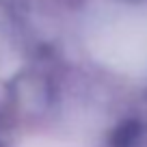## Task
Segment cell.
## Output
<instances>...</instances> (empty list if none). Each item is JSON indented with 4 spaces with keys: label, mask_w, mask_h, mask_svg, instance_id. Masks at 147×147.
<instances>
[{
    "label": "cell",
    "mask_w": 147,
    "mask_h": 147,
    "mask_svg": "<svg viewBox=\"0 0 147 147\" xmlns=\"http://www.w3.org/2000/svg\"><path fill=\"white\" fill-rule=\"evenodd\" d=\"M91 54L119 69H147V7L108 5L87 28Z\"/></svg>",
    "instance_id": "6da1fadb"
}]
</instances>
